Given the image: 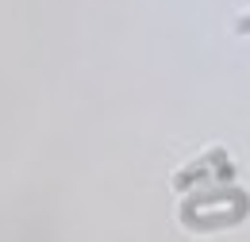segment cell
I'll return each instance as SVG.
<instances>
[{
    "mask_svg": "<svg viewBox=\"0 0 250 242\" xmlns=\"http://www.w3.org/2000/svg\"><path fill=\"white\" fill-rule=\"evenodd\" d=\"M239 31H243V35H250V12H247V16H239Z\"/></svg>",
    "mask_w": 250,
    "mask_h": 242,
    "instance_id": "1",
    "label": "cell"
}]
</instances>
